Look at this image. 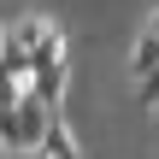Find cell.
<instances>
[{
	"mask_svg": "<svg viewBox=\"0 0 159 159\" xmlns=\"http://www.w3.org/2000/svg\"><path fill=\"white\" fill-rule=\"evenodd\" d=\"M6 159H41V153H6Z\"/></svg>",
	"mask_w": 159,
	"mask_h": 159,
	"instance_id": "obj_6",
	"label": "cell"
},
{
	"mask_svg": "<svg viewBox=\"0 0 159 159\" xmlns=\"http://www.w3.org/2000/svg\"><path fill=\"white\" fill-rule=\"evenodd\" d=\"M153 71H159V30H148V35L130 47V77L142 83V77H153Z\"/></svg>",
	"mask_w": 159,
	"mask_h": 159,
	"instance_id": "obj_3",
	"label": "cell"
},
{
	"mask_svg": "<svg viewBox=\"0 0 159 159\" xmlns=\"http://www.w3.org/2000/svg\"><path fill=\"white\" fill-rule=\"evenodd\" d=\"M53 124H59V106H47L30 89L18 106L0 112V142H6V153H41V142L53 136Z\"/></svg>",
	"mask_w": 159,
	"mask_h": 159,
	"instance_id": "obj_1",
	"label": "cell"
},
{
	"mask_svg": "<svg viewBox=\"0 0 159 159\" xmlns=\"http://www.w3.org/2000/svg\"><path fill=\"white\" fill-rule=\"evenodd\" d=\"M41 159H77V142H71L65 124H53V136L41 142Z\"/></svg>",
	"mask_w": 159,
	"mask_h": 159,
	"instance_id": "obj_5",
	"label": "cell"
},
{
	"mask_svg": "<svg viewBox=\"0 0 159 159\" xmlns=\"http://www.w3.org/2000/svg\"><path fill=\"white\" fill-rule=\"evenodd\" d=\"M148 30H159V12H153V18H148Z\"/></svg>",
	"mask_w": 159,
	"mask_h": 159,
	"instance_id": "obj_7",
	"label": "cell"
},
{
	"mask_svg": "<svg viewBox=\"0 0 159 159\" xmlns=\"http://www.w3.org/2000/svg\"><path fill=\"white\" fill-rule=\"evenodd\" d=\"M30 89L47 100V106H65V89H71V65L59 59V65H41L35 77H30Z\"/></svg>",
	"mask_w": 159,
	"mask_h": 159,
	"instance_id": "obj_2",
	"label": "cell"
},
{
	"mask_svg": "<svg viewBox=\"0 0 159 159\" xmlns=\"http://www.w3.org/2000/svg\"><path fill=\"white\" fill-rule=\"evenodd\" d=\"M47 30H53V24H47V18H35V12H30V18H18V24H12V30H6V35H18V41H24V47H30V53H35V41H41V35H47Z\"/></svg>",
	"mask_w": 159,
	"mask_h": 159,
	"instance_id": "obj_4",
	"label": "cell"
}]
</instances>
